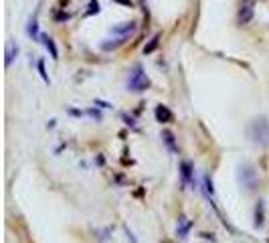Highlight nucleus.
<instances>
[{"mask_svg": "<svg viewBox=\"0 0 269 243\" xmlns=\"http://www.w3.org/2000/svg\"><path fill=\"white\" fill-rule=\"evenodd\" d=\"M134 33H136V22H134V20L122 22V24H117V26H114V29H112V35L124 37V39H128V37L134 35Z\"/></svg>", "mask_w": 269, "mask_h": 243, "instance_id": "obj_4", "label": "nucleus"}, {"mask_svg": "<svg viewBox=\"0 0 269 243\" xmlns=\"http://www.w3.org/2000/svg\"><path fill=\"white\" fill-rule=\"evenodd\" d=\"M99 12V2L97 0H91L89 6H87V12H85V17H91V15H97Z\"/></svg>", "mask_w": 269, "mask_h": 243, "instance_id": "obj_14", "label": "nucleus"}, {"mask_svg": "<svg viewBox=\"0 0 269 243\" xmlns=\"http://www.w3.org/2000/svg\"><path fill=\"white\" fill-rule=\"evenodd\" d=\"M87 114H89V116H91V118H97V120H101V114H99V112H97V110H89V112H87Z\"/></svg>", "mask_w": 269, "mask_h": 243, "instance_id": "obj_18", "label": "nucleus"}, {"mask_svg": "<svg viewBox=\"0 0 269 243\" xmlns=\"http://www.w3.org/2000/svg\"><path fill=\"white\" fill-rule=\"evenodd\" d=\"M191 227H192V223H191V221H186L184 217H180V219H178V229H176V235H178L180 239H184V237L188 235V231H191Z\"/></svg>", "mask_w": 269, "mask_h": 243, "instance_id": "obj_8", "label": "nucleus"}, {"mask_svg": "<svg viewBox=\"0 0 269 243\" xmlns=\"http://www.w3.org/2000/svg\"><path fill=\"white\" fill-rule=\"evenodd\" d=\"M249 134H251V138H253L255 144L267 146L269 144V122H267V118L253 120V124L249 128Z\"/></svg>", "mask_w": 269, "mask_h": 243, "instance_id": "obj_1", "label": "nucleus"}, {"mask_svg": "<svg viewBox=\"0 0 269 243\" xmlns=\"http://www.w3.org/2000/svg\"><path fill=\"white\" fill-rule=\"evenodd\" d=\"M148 87H150V79H148V75L144 73L142 65H136L134 69L130 71V77H128V89L130 91H146Z\"/></svg>", "mask_w": 269, "mask_h": 243, "instance_id": "obj_2", "label": "nucleus"}, {"mask_svg": "<svg viewBox=\"0 0 269 243\" xmlns=\"http://www.w3.org/2000/svg\"><path fill=\"white\" fill-rule=\"evenodd\" d=\"M37 67H38V73H41V77H43L45 83H51V81H49V75L45 73V63H43V61H38V63H37Z\"/></svg>", "mask_w": 269, "mask_h": 243, "instance_id": "obj_16", "label": "nucleus"}, {"mask_svg": "<svg viewBox=\"0 0 269 243\" xmlns=\"http://www.w3.org/2000/svg\"><path fill=\"white\" fill-rule=\"evenodd\" d=\"M253 12H255V0H241V2H239V10H237L239 22H241V24L251 22Z\"/></svg>", "mask_w": 269, "mask_h": 243, "instance_id": "obj_3", "label": "nucleus"}, {"mask_svg": "<svg viewBox=\"0 0 269 243\" xmlns=\"http://www.w3.org/2000/svg\"><path fill=\"white\" fill-rule=\"evenodd\" d=\"M154 116H156V120L160 122V124H170V122L174 120V114L168 110L166 105H156V110H154Z\"/></svg>", "mask_w": 269, "mask_h": 243, "instance_id": "obj_6", "label": "nucleus"}, {"mask_svg": "<svg viewBox=\"0 0 269 243\" xmlns=\"http://www.w3.org/2000/svg\"><path fill=\"white\" fill-rule=\"evenodd\" d=\"M17 55H19V47L15 43H8V47H6V67L12 65V61H15Z\"/></svg>", "mask_w": 269, "mask_h": 243, "instance_id": "obj_11", "label": "nucleus"}, {"mask_svg": "<svg viewBox=\"0 0 269 243\" xmlns=\"http://www.w3.org/2000/svg\"><path fill=\"white\" fill-rule=\"evenodd\" d=\"M26 33H29V37H33V39H38V37H41V35H38V20H37V15L31 17L29 26H26Z\"/></svg>", "mask_w": 269, "mask_h": 243, "instance_id": "obj_9", "label": "nucleus"}, {"mask_svg": "<svg viewBox=\"0 0 269 243\" xmlns=\"http://www.w3.org/2000/svg\"><path fill=\"white\" fill-rule=\"evenodd\" d=\"M124 231H126V235H128V239H130L132 243H138V241H136V235H134V233L130 231V227H124Z\"/></svg>", "mask_w": 269, "mask_h": 243, "instance_id": "obj_17", "label": "nucleus"}, {"mask_svg": "<svg viewBox=\"0 0 269 243\" xmlns=\"http://www.w3.org/2000/svg\"><path fill=\"white\" fill-rule=\"evenodd\" d=\"M115 2H119V4H124V6H132V2H130V0H115Z\"/></svg>", "mask_w": 269, "mask_h": 243, "instance_id": "obj_19", "label": "nucleus"}, {"mask_svg": "<svg viewBox=\"0 0 269 243\" xmlns=\"http://www.w3.org/2000/svg\"><path fill=\"white\" fill-rule=\"evenodd\" d=\"M255 227H263V202L261 201L255 207Z\"/></svg>", "mask_w": 269, "mask_h": 243, "instance_id": "obj_13", "label": "nucleus"}, {"mask_svg": "<svg viewBox=\"0 0 269 243\" xmlns=\"http://www.w3.org/2000/svg\"><path fill=\"white\" fill-rule=\"evenodd\" d=\"M162 140H164V142H166V146L170 148V152H176V150H178L176 144H174V134H172V132L164 130V132H162Z\"/></svg>", "mask_w": 269, "mask_h": 243, "instance_id": "obj_12", "label": "nucleus"}, {"mask_svg": "<svg viewBox=\"0 0 269 243\" xmlns=\"http://www.w3.org/2000/svg\"><path fill=\"white\" fill-rule=\"evenodd\" d=\"M110 43H101V49L103 51H112V49H117L119 45H124V37H115V39H107Z\"/></svg>", "mask_w": 269, "mask_h": 243, "instance_id": "obj_10", "label": "nucleus"}, {"mask_svg": "<svg viewBox=\"0 0 269 243\" xmlns=\"http://www.w3.org/2000/svg\"><path fill=\"white\" fill-rule=\"evenodd\" d=\"M192 177H194V166L191 164L188 160H182L180 162V179H182V184H191L192 182Z\"/></svg>", "mask_w": 269, "mask_h": 243, "instance_id": "obj_5", "label": "nucleus"}, {"mask_svg": "<svg viewBox=\"0 0 269 243\" xmlns=\"http://www.w3.org/2000/svg\"><path fill=\"white\" fill-rule=\"evenodd\" d=\"M41 40H43V45L47 47V51L51 53V59H59V49H57V45H55V40H53L49 35H41Z\"/></svg>", "mask_w": 269, "mask_h": 243, "instance_id": "obj_7", "label": "nucleus"}, {"mask_svg": "<svg viewBox=\"0 0 269 243\" xmlns=\"http://www.w3.org/2000/svg\"><path fill=\"white\" fill-rule=\"evenodd\" d=\"M158 40H160V35H156V37H152V40H150V45L148 47H144V53L148 55V53H152L156 47H158Z\"/></svg>", "mask_w": 269, "mask_h": 243, "instance_id": "obj_15", "label": "nucleus"}]
</instances>
